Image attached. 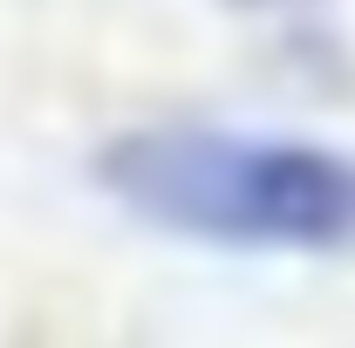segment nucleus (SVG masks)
<instances>
[{"mask_svg":"<svg viewBox=\"0 0 355 348\" xmlns=\"http://www.w3.org/2000/svg\"><path fill=\"white\" fill-rule=\"evenodd\" d=\"M123 212L246 253H355V150L294 130L150 123L96 157Z\"/></svg>","mask_w":355,"mask_h":348,"instance_id":"1","label":"nucleus"}]
</instances>
